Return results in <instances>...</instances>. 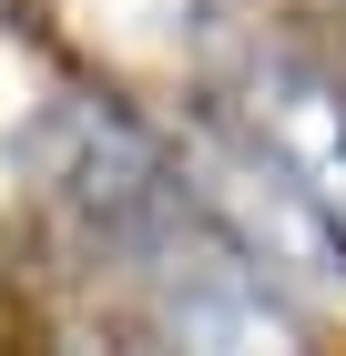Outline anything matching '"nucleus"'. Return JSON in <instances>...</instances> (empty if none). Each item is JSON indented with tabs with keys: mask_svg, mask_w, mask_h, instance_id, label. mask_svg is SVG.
Returning <instances> with one entry per match:
<instances>
[{
	"mask_svg": "<svg viewBox=\"0 0 346 356\" xmlns=\"http://www.w3.org/2000/svg\"><path fill=\"white\" fill-rule=\"evenodd\" d=\"M224 122H235L244 143H265L275 163L326 204V224L346 234V92L326 82L316 61L255 51V61L235 72V92H224Z\"/></svg>",
	"mask_w": 346,
	"mask_h": 356,
	"instance_id": "obj_1",
	"label": "nucleus"
}]
</instances>
